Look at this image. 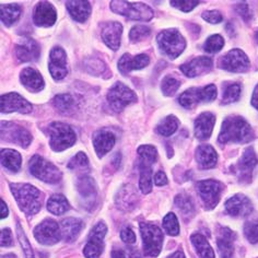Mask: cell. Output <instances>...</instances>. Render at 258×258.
Here are the masks:
<instances>
[{"mask_svg": "<svg viewBox=\"0 0 258 258\" xmlns=\"http://www.w3.org/2000/svg\"><path fill=\"white\" fill-rule=\"evenodd\" d=\"M254 139L253 129L248 122L240 116H229L224 119L219 143L220 144H245Z\"/></svg>", "mask_w": 258, "mask_h": 258, "instance_id": "6da1fadb", "label": "cell"}, {"mask_svg": "<svg viewBox=\"0 0 258 258\" xmlns=\"http://www.w3.org/2000/svg\"><path fill=\"white\" fill-rule=\"evenodd\" d=\"M10 189L14 194L19 207L29 216L37 214L41 209V192L30 184H11Z\"/></svg>", "mask_w": 258, "mask_h": 258, "instance_id": "7a4b0ae2", "label": "cell"}, {"mask_svg": "<svg viewBox=\"0 0 258 258\" xmlns=\"http://www.w3.org/2000/svg\"><path fill=\"white\" fill-rule=\"evenodd\" d=\"M47 132L50 148L56 152L66 150L76 143L77 137L74 129L64 122H51L48 126Z\"/></svg>", "mask_w": 258, "mask_h": 258, "instance_id": "3957f363", "label": "cell"}, {"mask_svg": "<svg viewBox=\"0 0 258 258\" xmlns=\"http://www.w3.org/2000/svg\"><path fill=\"white\" fill-rule=\"evenodd\" d=\"M158 45L164 55L174 59L184 51L186 41L177 30L170 29L160 32L158 35Z\"/></svg>", "mask_w": 258, "mask_h": 258, "instance_id": "277c9868", "label": "cell"}, {"mask_svg": "<svg viewBox=\"0 0 258 258\" xmlns=\"http://www.w3.org/2000/svg\"><path fill=\"white\" fill-rule=\"evenodd\" d=\"M111 9L116 14L124 16L131 20L150 21L153 18V10L143 3L112 2Z\"/></svg>", "mask_w": 258, "mask_h": 258, "instance_id": "5b68a950", "label": "cell"}, {"mask_svg": "<svg viewBox=\"0 0 258 258\" xmlns=\"http://www.w3.org/2000/svg\"><path fill=\"white\" fill-rule=\"evenodd\" d=\"M140 233L143 236L145 255L149 257H157L160 254L161 248H162V231L156 224L141 222Z\"/></svg>", "mask_w": 258, "mask_h": 258, "instance_id": "8992f818", "label": "cell"}, {"mask_svg": "<svg viewBox=\"0 0 258 258\" xmlns=\"http://www.w3.org/2000/svg\"><path fill=\"white\" fill-rule=\"evenodd\" d=\"M29 169L32 175L49 184H56L62 178L61 172L41 156H34L30 160Z\"/></svg>", "mask_w": 258, "mask_h": 258, "instance_id": "52a82bcc", "label": "cell"}, {"mask_svg": "<svg viewBox=\"0 0 258 258\" xmlns=\"http://www.w3.org/2000/svg\"><path fill=\"white\" fill-rule=\"evenodd\" d=\"M217 98V88L215 85H209L204 88H190L180 94L179 104L183 107L190 108L202 102H211Z\"/></svg>", "mask_w": 258, "mask_h": 258, "instance_id": "ba28073f", "label": "cell"}, {"mask_svg": "<svg viewBox=\"0 0 258 258\" xmlns=\"http://www.w3.org/2000/svg\"><path fill=\"white\" fill-rule=\"evenodd\" d=\"M136 100L137 96L133 90L121 82H116L107 93V101L115 112H120L128 104L136 102Z\"/></svg>", "mask_w": 258, "mask_h": 258, "instance_id": "9c48e42d", "label": "cell"}, {"mask_svg": "<svg viewBox=\"0 0 258 258\" xmlns=\"http://www.w3.org/2000/svg\"><path fill=\"white\" fill-rule=\"evenodd\" d=\"M2 139L7 143L27 148L31 144L32 136L22 126L10 121H2Z\"/></svg>", "mask_w": 258, "mask_h": 258, "instance_id": "30bf717a", "label": "cell"}, {"mask_svg": "<svg viewBox=\"0 0 258 258\" xmlns=\"http://www.w3.org/2000/svg\"><path fill=\"white\" fill-rule=\"evenodd\" d=\"M223 185L215 179H206L197 183L198 194L207 209H214L218 205Z\"/></svg>", "mask_w": 258, "mask_h": 258, "instance_id": "8fae6325", "label": "cell"}, {"mask_svg": "<svg viewBox=\"0 0 258 258\" xmlns=\"http://www.w3.org/2000/svg\"><path fill=\"white\" fill-rule=\"evenodd\" d=\"M219 67L230 73H245L249 68V59L243 50L234 48L220 58Z\"/></svg>", "mask_w": 258, "mask_h": 258, "instance_id": "7c38bea8", "label": "cell"}, {"mask_svg": "<svg viewBox=\"0 0 258 258\" xmlns=\"http://www.w3.org/2000/svg\"><path fill=\"white\" fill-rule=\"evenodd\" d=\"M106 225L100 222L92 229L89 236V241L83 249V254L87 258H99L104 247V236L106 234Z\"/></svg>", "mask_w": 258, "mask_h": 258, "instance_id": "4fadbf2b", "label": "cell"}, {"mask_svg": "<svg viewBox=\"0 0 258 258\" xmlns=\"http://www.w3.org/2000/svg\"><path fill=\"white\" fill-rule=\"evenodd\" d=\"M34 236L43 245H54L60 241L62 235L58 223L51 219H47L35 228Z\"/></svg>", "mask_w": 258, "mask_h": 258, "instance_id": "5bb4252c", "label": "cell"}, {"mask_svg": "<svg viewBox=\"0 0 258 258\" xmlns=\"http://www.w3.org/2000/svg\"><path fill=\"white\" fill-rule=\"evenodd\" d=\"M48 68L51 77L55 80H61L67 76V56L61 47L56 46L50 50Z\"/></svg>", "mask_w": 258, "mask_h": 258, "instance_id": "9a60e30c", "label": "cell"}, {"mask_svg": "<svg viewBox=\"0 0 258 258\" xmlns=\"http://www.w3.org/2000/svg\"><path fill=\"white\" fill-rule=\"evenodd\" d=\"M56 9L50 3L41 2L35 6L33 12V21L37 27H51L56 22Z\"/></svg>", "mask_w": 258, "mask_h": 258, "instance_id": "2e32d148", "label": "cell"}, {"mask_svg": "<svg viewBox=\"0 0 258 258\" xmlns=\"http://www.w3.org/2000/svg\"><path fill=\"white\" fill-rule=\"evenodd\" d=\"M41 49L36 41L30 37H22L16 45V55L19 61L28 62L38 59Z\"/></svg>", "mask_w": 258, "mask_h": 258, "instance_id": "e0dca14e", "label": "cell"}, {"mask_svg": "<svg viewBox=\"0 0 258 258\" xmlns=\"http://www.w3.org/2000/svg\"><path fill=\"white\" fill-rule=\"evenodd\" d=\"M2 112H19L21 114H29L32 112V105L20 94L8 93L2 96Z\"/></svg>", "mask_w": 258, "mask_h": 258, "instance_id": "ac0fdd59", "label": "cell"}, {"mask_svg": "<svg viewBox=\"0 0 258 258\" xmlns=\"http://www.w3.org/2000/svg\"><path fill=\"white\" fill-rule=\"evenodd\" d=\"M257 163L258 161L254 149L253 148H247L236 164V174L240 180H242V182H249L251 178V173H253Z\"/></svg>", "mask_w": 258, "mask_h": 258, "instance_id": "d6986e66", "label": "cell"}, {"mask_svg": "<svg viewBox=\"0 0 258 258\" xmlns=\"http://www.w3.org/2000/svg\"><path fill=\"white\" fill-rule=\"evenodd\" d=\"M211 68H212V59L207 56L196 57L190 61L180 66L182 73L185 76L189 77V78H194V77H198V76L207 74L210 72Z\"/></svg>", "mask_w": 258, "mask_h": 258, "instance_id": "ffe728a7", "label": "cell"}, {"mask_svg": "<svg viewBox=\"0 0 258 258\" xmlns=\"http://www.w3.org/2000/svg\"><path fill=\"white\" fill-rule=\"evenodd\" d=\"M225 210L233 217H246L253 211V205L246 196L235 195L225 203Z\"/></svg>", "mask_w": 258, "mask_h": 258, "instance_id": "44dd1931", "label": "cell"}, {"mask_svg": "<svg viewBox=\"0 0 258 258\" xmlns=\"http://www.w3.org/2000/svg\"><path fill=\"white\" fill-rule=\"evenodd\" d=\"M150 62V58L146 54L133 57L129 54L122 55L118 60V69L122 75H128L133 70H138L147 67Z\"/></svg>", "mask_w": 258, "mask_h": 258, "instance_id": "7402d4cb", "label": "cell"}, {"mask_svg": "<svg viewBox=\"0 0 258 258\" xmlns=\"http://www.w3.org/2000/svg\"><path fill=\"white\" fill-rule=\"evenodd\" d=\"M116 138L115 135L111 132L105 131V129H101V131L96 132L93 135V145L96 154L99 158L105 156L107 152L113 149L115 146Z\"/></svg>", "mask_w": 258, "mask_h": 258, "instance_id": "603a6c76", "label": "cell"}, {"mask_svg": "<svg viewBox=\"0 0 258 258\" xmlns=\"http://www.w3.org/2000/svg\"><path fill=\"white\" fill-rule=\"evenodd\" d=\"M122 25L118 22H107L102 28V38L107 46L117 50L120 45Z\"/></svg>", "mask_w": 258, "mask_h": 258, "instance_id": "cb8c5ba5", "label": "cell"}, {"mask_svg": "<svg viewBox=\"0 0 258 258\" xmlns=\"http://www.w3.org/2000/svg\"><path fill=\"white\" fill-rule=\"evenodd\" d=\"M215 122L216 117L212 113L206 112L199 115L195 120V136L201 140L208 139L214 131Z\"/></svg>", "mask_w": 258, "mask_h": 258, "instance_id": "d4e9b609", "label": "cell"}, {"mask_svg": "<svg viewBox=\"0 0 258 258\" xmlns=\"http://www.w3.org/2000/svg\"><path fill=\"white\" fill-rule=\"evenodd\" d=\"M235 240V233L228 228H222L218 233L217 245L222 258H231L233 255L234 247L233 242Z\"/></svg>", "mask_w": 258, "mask_h": 258, "instance_id": "484cf974", "label": "cell"}, {"mask_svg": "<svg viewBox=\"0 0 258 258\" xmlns=\"http://www.w3.org/2000/svg\"><path fill=\"white\" fill-rule=\"evenodd\" d=\"M196 161L202 169H212L217 164L218 154L214 147H211L210 145H202L196 150Z\"/></svg>", "mask_w": 258, "mask_h": 258, "instance_id": "4316f807", "label": "cell"}, {"mask_svg": "<svg viewBox=\"0 0 258 258\" xmlns=\"http://www.w3.org/2000/svg\"><path fill=\"white\" fill-rule=\"evenodd\" d=\"M20 81L22 85L30 90L31 92H38L44 89V80L41 74L33 68H25L20 75Z\"/></svg>", "mask_w": 258, "mask_h": 258, "instance_id": "83f0119b", "label": "cell"}, {"mask_svg": "<svg viewBox=\"0 0 258 258\" xmlns=\"http://www.w3.org/2000/svg\"><path fill=\"white\" fill-rule=\"evenodd\" d=\"M83 228V223L79 219L67 218L61 221L60 230L63 240L67 242H74Z\"/></svg>", "mask_w": 258, "mask_h": 258, "instance_id": "f1b7e54d", "label": "cell"}, {"mask_svg": "<svg viewBox=\"0 0 258 258\" xmlns=\"http://www.w3.org/2000/svg\"><path fill=\"white\" fill-rule=\"evenodd\" d=\"M66 7L70 16L77 22H85L91 14V6L89 2H67Z\"/></svg>", "mask_w": 258, "mask_h": 258, "instance_id": "f546056e", "label": "cell"}, {"mask_svg": "<svg viewBox=\"0 0 258 258\" xmlns=\"http://www.w3.org/2000/svg\"><path fill=\"white\" fill-rule=\"evenodd\" d=\"M2 163L9 171L18 172L21 167L22 158L20 153L17 152L16 150L4 149L2 151Z\"/></svg>", "mask_w": 258, "mask_h": 258, "instance_id": "4dcf8cb0", "label": "cell"}, {"mask_svg": "<svg viewBox=\"0 0 258 258\" xmlns=\"http://www.w3.org/2000/svg\"><path fill=\"white\" fill-rule=\"evenodd\" d=\"M137 199V194L135 191L132 186H126L122 188L116 198V204H117L118 208L122 210L132 209L135 205V202Z\"/></svg>", "mask_w": 258, "mask_h": 258, "instance_id": "1f68e13d", "label": "cell"}, {"mask_svg": "<svg viewBox=\"0 0 258 258\" xmlns=\"http://www.w3.org/2000/svg\"><path fill=\"white\" fill-rule=\"evenodd\" d=\"M22 9L18 4H9L2 6V20L5 25L11 27L21 16Z\"/></svg>", "mask_w": 258, "mask_h": 258, "instance_id": "d6a6232c", "label": "cell"}, {"mask_svg": "<svg viewBox=\"0 0 258 258\" xmlns=\"http://www.w3.org/2000/svg\"><path fill=\"white\" fill-rule=\"evenodd\" d=\"M191 242L196 248L197 254L201 258H215L214 249L211 248L210 244L202 234H194L191 236Z\"/></svg>", "mask_w": 258, "mask_h": 258, "instance_id": "836d02e7", "label": "cell"}, {"mask_svg": "<svg viewBox=\"0 0 258 258\" xmlns=\"http://www.w3.org/2000/svg\"><path fill=\"white\" fill-rule=\"evenodd\" d=\"M47 209L51 214L60 216L70 209V205L64 196L53 195L47 202Z\"/></svg>", "mask_w": 258, "mask_h": 258, "instance_id": "e575fe53", "label": "cell"}, {"mask_svg": "<svg viewBox=\"0 0 258 258\" xmlns=\"http://www.w3.org/2000/svg\"><path fill=\"white\" fill-rule=\"evenodd\" d=\"M138 154L140 157V165L152 166L158 159V151L156 148L150 145H144L138 148Z\"/></svg>", "mask_w": 258, "mask_h": 258, "instance_id": "d590c367", "label": "cell"}, {"mask_svg": "<svg viewBox=\"0 0 258 258\" xmlns=\"http://www.w3.org/2000/svg\"><path fill=\"white\" fill-rule=\"evenodd\" d=\"M178 125H179L178 119L175 117V116L170 115L160 122L158 126V132L160 135H162V136L169 137L177 131Z\"/></svg>", "mask_w": 258, "mask_h": 258, "instance_id": "8d00e7d4", "label": "cell"}, {"mask_svg": "<svg viewBox=\"0 0 258 258\" xmlns=\"http://www.w3.org/2000/svg\"><path fill=\"white\" fill-rule=\"evenodd\" d=\"M78 189L81 196L86 199L94 198L96 195L94 180L89 176H82L78 180Z\"/></svg>", "mask_w": 258, "mask_h": 258, "instance_id": "74e56055", "label": "cell"}, {"mask_svg": "<svg viewBox=\"0 0 258 258\" xmlns=\"http://www.w3.org/2000/svg\"><path fill=\"white\" fill-rule=\"evenodd\" d=\"M140 190L145 195L149 194L152 189V170L151 166L140 165V179H139Z\"/></svg>", "mask_w": 258, "mask_h": 258, "instance_id": "f35d334b", "label": "cell"}, {"mask_svg": "<svg viewBox=\"0 0 258 258\" xmlns=\"http://www.w3.org/2000/svg\"><path fill=\"white\" fill-rule=\"evenodd\" d=\"M54 105L58 111L62 113H67L72 111V108L75 105V101L72 95L69 94H59L55 96L54 99Z\"/></svg>", "mask_w": 258, "mask_h": 258, "instance_id": "ab89813d", "label": "cell"}, {"mask_svg": "<svg viewBox=\"0 0 258 258\" xmlns=\"http://www.w3.org/2000/svg\"><path fill=\"white\" fill-rule=\"evenodd\" d=\"M241 86L238 83H232L225 88L222 98V104H230L240 99Z\"/></svg>", "mask_w": 258, "mask_h": 258, "instance_id": "60d3db41", "label": "cell"}, {"mask_svg": "<svg viewBox=\"0 0 258 258\" xmlns=\"http://www.w3.org/2000/svg\"><path fill=\"white\" fill-rule=\"evenodd\" d=\"M163 228L165 232L171 236H176L179 233V224L176 216L170 212L163 219Z\"/></svg>", "mask_w": 258, "mask_h": 258, "instance_id": "b9f144b4", "label": "cell"}, {"mask_svg": "<svg viewBox=\"0 0 258 258\" xmlns=\"http://www.w3.org/2000/svg\"><path fill=\"white\" fill-rule=\"evenodd\" d=\"M224 46V40L221 35L215 34L211 35L210 37L207 38L205 45H204V49L207 51V53H218L222 49Z\"/></svg>", "mask_w": 258, "mask_h": 258, "instance_id": "7bdbcfd3", "label": "cell"}, {"mask_svg": "<svg viewBox=\"0 0 258 258\" xmlns=\"http://www.w3.org/2000/svg\"><path fill=\"white\" fill-rule=\"evenodd\" d=\"M175 204L177 206V208L182 211V214L184 216L190 215L194 211V205H192L191 199L187 195H184V194H179V195L176 196Z\"/></svg>", "mask_w": 258, "mask_h": 258, "instance_id": "ee69618b", "label": "cell"}, {"mask_svg": "<svg viewBox=\"0 0 258 258\" xmlns=\"http://www.w3.org/2000/svg\"><path fill=\"white\" fill-rule=\"evenodd\" d=\"M179 86L180 82L177 79L173 78V77H165L162 81V85H161V90H162L164 95L171 96L177 91Z\"/></svg>", "mask_w": 258, "mask_h": 258, "instance_id": "f6af8a7d", "label": "cell"}, {"mask_svg": "<svg viewBox=\"0 0 258 258\" xmlns=\"http://www.w3.org/2000/svg\"><path fill=\"white\" fill-rule=\"evenodd\" d=\"M151 33L150 28L146 27V25H136L134 27L131 32H129V37H131V41L136 43L143 40V38L149 36Z\"/></svg>", "mask_w": 258, "mask_h": 258, "instance_id": "bcb514c9", "label": "cell"}, {"mask_svg": "<svg viewBox=\"0 0 258 258\" xmlns=\"http://www.w3.org/2000/svg\"><path fill=\"white\" fill-rule=\"evenodd\" d=\"M244 233L250 243L255 244L258 242V219L246 222L244 227Z\"/></svg>", "mask_w": 258, "mask_h": 258, "instance_id": "7dc6e473", "label": "cell"}, {"mask_svg": "<svg viewBox=\"0 0 258 258\" xmlns=\"http://www.w3.org/2000/svg\"><path fill=\"white\" fill-rule=\"evenodd\" d=\"M17 230H18L19 241H20V244H21V246H22V249H23V253H24L25 258H35L34 254H33V250H32V248H31L30 242L28 241L27 236H25L24 232H23L20 224L17 225Z\"/></svg>", "mask_w": 258, "mask_h": 258, "instance_id": "c3c4849f", "label": "cell"}, {"mask_svg": "<svg viewBox=\"0 0 258 258\" xmlns=\"http://www.w3.org/2000/svg\"><path fill=\"white\" fill-rule=\"evenodd\" d=\"M88 165H89L88 157L83 152H79L77 153L72 160H70V162L68 163V169L76 170V169H81V167H87Z\"/></svg>", "mask_w": 258, "mask_h": 258, "instance_id": "681fc988", "label": "cell"}, {"mask_svg": "<svg viewBox=\"0 0 258 258\" xmlns=\"http://www.w3.org/2000/svg\"><path fill=\"white\" fill-rule=\"evenodd\" d=\"M112 258H141L139 251L131 247L115 248L112 251Z\"/></svg>", "mask_w": 258, "mask_h": 258, "instance_id": "f907efd6", "label": "cell"}, {"mask_svg": "<svg viewBox=\"0 0 258 258\" xmlns=\"http://www.w3.org/2000/svg\"><path fill=\"white\" fill-rule=\"evenodd\" d=\"M199 2H192V0H179V2H171L173 7H175L184 12H189L194 8L197 7Z\"/></svg>", "mask_w": 258, "mask_h": 258, "instance_id": "816d5d0a", "label": "cell"}, {"mask_svg": "<svg viewBox=\"0 0 258 258\" xmlns=\"http://www.w3.org/2000/svg\"><path fill=\"white\" fill-rule=\"evenodd\" d=\"M203 19L209 23L217 24L222 21V15L217 10H211V11H205L203 14Z\"/></svg>", "mask_w": 258, "mask_h": 258, "instance_id": "f5cc1de1", "label": "cell"}, {"mask_svg": "<svg viewBox=\"0 0 258 258\" xmlns=\"http://www.w3.org/2000/svg\"><path fill=\"white\" fill-rule=\"evenodd\" d=\"M120 238L122 240V242L126 244H134L136 242V235H135L134 231L131 228H125L121 231Z\"/></svg>", "mask_w": 258, "mask_h": 258, "instance_id": "db71d44e", "label": "cell"}, {"mask_svg": "<svg viewBox=\"0 0 258 258\" xmlns=\"http://www.w3.org/2000/svg\"><path fill=\"white\" fill-rule=\"evenodd\" d=\"M12 244V234L9 229H4L2 231V246H10Z\"/></svg>", "mask_w": 258, "mask_h": 258, "instance_id": "11a10c76", "label": "cell"}, {"mask_svg": "<svg viewBox=\"0 0 258 258\" xmlns=\"http://www.w3.org/2000/svg\"><path fill=\"white\" fill-rule=\"evenodd\" d=\"M236 10L238 14H240L245 21H248L249 18H250V14H249V9H248V6L246 4H240L236 7Z\"/></svg>", "mask_w": 258, "mask_h": 258, "instance_id": "9f6ffc18", "label": "cell"}, {"mask_svg": "<svg viewBox=\"0 0 258 258\" xmlns=\"http://www.w3.org/2000/svg\"><path fill=\"white\" fill-rule=\"evenodd\" d=\"M154 183L157 186H164L167 184V177L165 173L162 171H159L156 175H154Z\"/></svg>", "mask_w": 258, "mask_h": 258, "instance_id": "6f0895ef", "label": "cell"}, {"mask_svg": "<svg viewBox=\"0 0 258 258\" xmlns=\"http://www.w3.org/2000/svg\"><path fill=\"white\" fill-rule=\"evenodd\" d=\"M251 105H253L258 111V85L256 86L253 96H251Z\"/></svg>", "mask_w": 258, "mask_h": 258, "instance_id": "680465c9", "label": "cell"}, {"mask_svg": "<svg viewBox=\"0 0 258 258\" xmlns=\"http://www.w3.org/2000/svg\"><path fill=\"white\" fill-rule=\"evenodd\" d=\"M0 208H2V218L5 219L9 214L8 207H7V205L5 204V202H2V204H0Z\"/></svg>", "mask_w": 258, "mask_h": 258, "instance_id": "91938a15", "label": "cell"}, {"mask_svg": "<svg viewBox=\"0 0 258 258\" xmlns=\"http://www.w3.org/2000/svg\"><path fill=\"white\" fill-rule=\"evenodd\" d=\"M167 258H185V255L182 253V251H176V253H174L173 255H171Z\"/></svg>", "mask_w": 258, "mask_h": 258, "instance_id": "94428289", "label": "cell"}, {"mask_svg": "<svg viewBox=\"0 0 258 258\" xmlns=\"http://www.w3.org/2000/svg\"><path fill=\"white\" fill-rule=\"evenodd\" d=\"M255 38H256V42L258 43V31L256 32V34H255Z\"/></svg>", "mask_w": 258, "mask_h": 258, "instance_id": "6125c7cd", "label": "cell"}]
</instances>
